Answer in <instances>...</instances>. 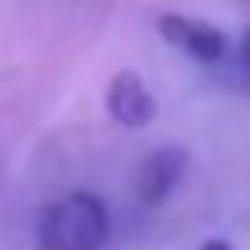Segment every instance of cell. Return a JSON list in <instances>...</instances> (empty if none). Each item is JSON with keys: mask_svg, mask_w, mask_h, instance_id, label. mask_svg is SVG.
<instances>
[{"mask_svg": "<svg viewBox=\"0 0 250 250\" xmlns=\"http://www.w3.org/2000/svg\"><path fill=\"white\" fill-rule=\"evenodd\" d=\"M156 31H160L176 51H184V55L195 59V62H219V59H227V51H230V43H227V35H223L219 27H211V23H203V20H191V16H180V12L156 16Z\"/></svg>", "mask_w": 250, "mask_h": 250, "instance_id": "2", "label": "cell"}, {"mask_svg": "<svg viewBox=\"0 0 250 250\" xmlns=\"http://www.w3.org/2000/svg\"><path fill=\"white\" fill-rule=\"evenodd\" d=\"M199 250H234V246H230L227 238H207V242H203Z\"/></svg>", "mask_w": 250, "mask_h": 250, "instance_id": "6", "label": "cell"}, {"mask_svg": "<svg viewBox=\"0 0 250 250\" xmlns=\"http://www.w3.org/2000/svg\"><path fill=\"white\" fill-rule=\"evenodd\" d=\"M184 168H188V152L184 148H156V152H148V160L141 164V176H137V199L145 207L164 203L176 191V184L184 180Z\"/></svg>", "mask_w": 250, "mask_h": 250, "instance_id": "4", "label": "cell"}, {"mask_svg": "<svg viewBox=\"0 0 250 250\" xmlns=\"http://www.w3.org/2000/svg\"><path fill=\"white\" fill-rule=\"evenodd\" d=\"M105 109H109V117H113L117 125H125V129H145V125L156 117V98H152V90L145 86L141 74L121 70V74L109 82V90H105Z\"/></svg>", "mask_w": 250, "mask_h": 250, "instance_id": "3", "label": "cell"}, {"mask_svg": "<svg viewBox=\"0 0 250 250\" xmlns=\"http://www.w3.org/2000/svg\"><path fill=\"white\" fill-rule=\"evenodd\" d=\"M105 238H109V215L105 203L90 191H74L47 203L35 223L39 250H102Z\"/></svg>", "mask_w": 250, "mask_h": 250, "instance_id": "1", "label": "cell"}, {"mask_svg": "<svg viewBox=\"0 0 250 250\" xmlns=\"http://www.w3.org/2000/svg\"><path fill=\"white\" fill-rule=\"evenodd\" d=\"M230 82L250 90V27L242 31L238 47H234V59H230Z\"/></svg>", "mask_w": 250, "mask_h": 250, "instance_id": "5", "label": "cell"}]
</instances>
